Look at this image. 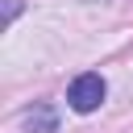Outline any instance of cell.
I'll list each match as a JSON object with an SVG mask.
<instances>
[{"label": "cell", "mask_w": 133, "mask_h": 133, "mask_svg": "<svg viewBox=\"0 0 133 133\" xmlns=\"http://www.w3.org/2000/svg\"><path fill=\"white\" fill-rule=\"evenodd\" d=\"M104 79L96 75V71H87V75H79L75 83H71V91H66V100H71V108L75 112H96L100 108V100H104Z\"/></svg>", "instance_id": "obj_1"}, {"label": "cell", "mask_w": 133, "mask_h": 133, "mask_svg": "<svg viewBox=\"0 0 133 133\" xmlns=\"http://www.w3.org/2000/svg\"><path fill=\"white\" fill-rule=\"evenodd\" d=\"M25 121H29V129H33V133H54V125H58V121H54V108H46V104H42V108H33Z\"/></svg>", "instance_id": "obj_2"}]
</instances>
